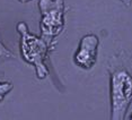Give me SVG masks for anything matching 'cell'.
<instances>
[{
	"label": "cell",
	"instance_id": "6da1fadb",
	"mask_svg": "<svg viewBox=\"0 0 132 120\" xmlns=\"http://www.w3.org/2000/svg\"><path fill=\"white\" fill-rule=\"evenodd\" d=\"M111 79L112 120H124L132 102V56L121 51L107 65Z\"/></svg>",
	"mask_w": 132,
	"mask_h": 120
},
{
	"label": "cell",
	"instance_id": "7a4b0ae2",
	"mask_svg": "<svg viewBox=\"0 0 132 120\" xmlns=\"http://www.w3.org/2000/svg\"><path fill=\"white\" fill-rule=\"evenodd\" d=\"M17 31L20 33V52L25 61L34 65L36 68V74L38 78H44L49 75L47 68L44 60L47 52L52 47L46 43L44 39H38L28 31V27L24 22L17 25Z\"/></svg>",
	"mask_w": 132,
	"mask_h": 120
},
{
	"label": "cell",
	"instance_id": "3957f363",
	"mask_svg": "<svg viewBox=\"0 0 132 120\" xmlns=\"http://www.w3.org/2000/svg\"><path fill=\"white\" fill-rule=\"evenodd\" d=\"M38 6L42 15L41 38L44 39L50 47H52L53 40L62 32L64 26V1L40 0Z\"/></svg>",
	"mask_w": 132,
	"mask_h": 120
},
{
	"label": "cell",
	"instance_id": "277c9868",
	"mask_svg": "<svg viewBox=\"0 0 132 120\" xmlns=\"http://www.w3.org/2000/svg\"><path fill=\"white\" fill-rule=\"evenodd\" d=\"M98 46H100V39L95 34L85 35L80 40L79 48L75 55V64L82 69H92L97 60Z\"/></svg>",
	"mask_w": 132,
	"mask_h": 120
},
{
	"label": "cell",
	"instance_id": "5b68a950",
	"mask_svg": "<svg viewBox=\"0 0 132 120\" xmlns=\"http://www.w3.org/2000/svg\"><path fill=\"white\" fill-rule=\"evenodd\" d=\"M9 59H15V56L13 55V52H10V51L4 46V43L0 41V65Z\"/></svg>",
	"mask_w": 132,
	"mask_h": 120
},
{
	"label": "cell",
	"instance_id": "8992f818",
	"mask_svg": "<svg viewBox=\"0 0 132 120\" xmlns=\"http://www.w3.org/2000/svg\"><path fill=\"white\" fill-rule=\"evenodd\" d=\"M13 84L8 82H0V102L5 99L6 95L13 89Z\"/></svg>",
	"mask_w": 132,
	"mask_h": 120
},
{
	"label": "cell",
	"instance_id": "52a82bcc",
	"mask_svg": "<svg viewBox=\"0 0 132 120\" xmlns=\"http://www.w3.org/2000/svg\"><path fill=\"white\" fill-rule=\"evenodd\" d=\"M121 1L123 2V4H124L125 6H130L131 5V1L132 0H121Z\"/></svg>",
	"mask_w": 132,
	"mask_h": 120
},
{
	"label": "cell",
	"instance_id": "ba28073f",
	"mask_svg": "<svg viewBox=\"0 0 132 120\" xmlns=\"http://www.w3.org/2000/svg\"><path fill=\"white\" fill-rule=\"evenodd\" d=\"M18 1L23 2V4H25V2H28V1H31V0H18Z\"/></svg>",
	"mask_w": 132,
	"mask_h": 120
},
{
	"label": "cell",
	"instance_id": "9c48e42d",
	"mask_svg": "<svg viewBox=\"0 0 132 120\" xmlns=\"http://www.w3.org/2000/svg\"><path fill=\"white\" fill-rule=\"evenodd\" d=\"M130 119H132V116H131V117H130Z\"/></svg>",
	"mask_w": 132,
	"mask_h": 120
}]
</instances>
